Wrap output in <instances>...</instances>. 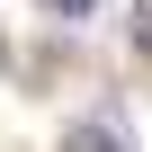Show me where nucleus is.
<instances>
[{
  "label": "nucleus",
  "instance_id": "nucleus-1",
  "mask_svg": "<svg viewBox=\"0 0 152 152\" xmlns=\"http://www.w3.org/2000/svg\"><path fill=\"white\" fill-rule=\"evenodd\" d=\"M63 152H125V134H116L107 116H90V125H72V134H63Z\"/></svg>",
  "mask_w": 152,
  "mask_h": 152
},
{
  "label": "nucleus",
  "instance_id": "nucleus-2",
  "mask_svg": "<svg viewBox=\"0 0 152 152\" xmlns=\"http://www.w3.org/2000/svg\"><path fill=\"white\" fill-rule=\"evenodd\" d=\"M45 18H63V27H90V18H99V0H45Z\"/></svg>",
  "mask_w": 152,
  "mask_h": 152
},
{
  "label": "nucleus",
  "instance_id": "nucleus-3",
  "mask_svg": "<svg viewBox=\"0 0 152 152\" xmlns=\"http://www.w3.org/2000/svg\"><path fill=\"white\" fill-rule=\"evenodd\" d=\"M125 18H134V27H125V36H134V54H152V0H143V9H125Z\"/></svg>",
  "mask_w": 152,
  "mask_h": 152
}]
</instances>
